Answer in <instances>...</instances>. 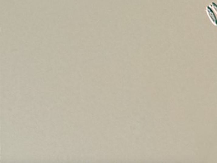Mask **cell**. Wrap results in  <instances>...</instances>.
Listing matches in <instances>:
<instances>
[{
  "mask_svg": "<svg viewBox=\"0 0 217 163\" xmlns=\"http://www.w3.org/2000/svg\"><path fill=\"white\" fill-rule=\"evenodd\" d=\"M206 13L210 20L214 25L217 26V19L214 13L212 11V8L210 6H207L206 8Z\"/></svg>",
  "mask_w": 217,
  "mask_h": 163,
  "instance_id": "1",
  "label": "cell"
},
{
  "mask_svg": "<svg viewBox=\"0 0 217 163\" xmlns=\"http://www.w3.org/2000/svg\"><path fill=\"white\" fill-rule=\"evenodd\" d=\"M210 7L212 8V11L214 12L217 15V5L214 2H212L210 5Z\"/></svg>",
  "mask_w": 217,
  "mask_h": 163,
  "instance_id": "2",
  "label": "cell"
}]
</instances>
